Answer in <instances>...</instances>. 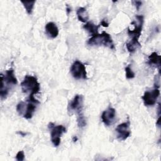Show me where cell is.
<instances>
[{
    "instance_id": "6da1fadb",
    "label": "cell",
    "mask_w": 161,
    "mask_h": 161,
    "mask_svg": "<svg viewBox=\"0 0 161 161\" xmlns=\"http://www.w3.org/2000/svg\"><path fill=\"white\" fill-rule=\"evenodd\" d=\"M1 87H0V97L1 99H6L8 95L9 91L13 86L17 84L18 80L14 75L13 68L7 70L4 74H1Z\"/></svg>"
},
{
    "instance_id": "7a4b0ae2",
    "label": "cell",
    "mask_w": 161,
    "mask_h": 161,
    "mask_svg": "<svg viewBox=\"0 0 161 161\" xmlns=\"http://www.w3.org/2000/svg\"><path fill=\"white\" fill-rule=\"evenodd\" d=\"M40 101L35 99L34 95H29L27 100L20 101L16 106V111L19 115H22L25 119H31L35 113L36 106Z\"/></svg>"
},
{
    "instance_id": "3957f363",
    "label": "cell",
    "mask_w": 161,
    "mask_h": 161,
    "mask_svg": "<svg viewBox=\"0 0 161 161\" xmlns=\"http://www.w3.org/2000/svg\"><path fill=\"white\" fill-rule=\"evenodd\" d=\"M87 45L90 46H101L108 47L110 49L115 48L113 41L111 35L106 31H103L101 33H97L92 36L87 42Z\"/></svg>"
},
{
    "instance_id": "277c9868",
    "label": "cell",
    "mask_w": 161,
    "mask_h": 161,
    "mask_svg": "<svg viewBox=\"0 0 161 161\" xmlns=\"http://www.w3.org/2000/svg\"><path fill=\"white\" fill-rule=\"evenodd\" d=\"M21 87L23 92L30 93V95H35L38 93L40 90V84L37 78L30 75H25L21 83Z\"/></svg>"
},
{
    "instance_id": "5b68a950",
    "label": "cell",
    "mask_w": 161,
    "mask_h": 161,
    "mask_svg": "<svg viewBox=\"0 0 161 161\" xmlns=\"http://www.w3.org/2000/svg\"><path fill=\"white\" fill-rule=\"evenodd\" d=\"M48 127L50 131L51 142L55 147H58L61 141V136L66 132V128L63 125H55L53 123H49Z\"/></svg>"
},
{
    "instance_id": "8992f818",
    "label": "cell",
    "mask_w": 161,
    "mask_h": 161,
    "mask_svg": "<svg viewBox=\"0 0 161 161\" xmlns=\"http://www.w3.org/2000/svg\"><path fill=\"white\" fill-rule=\"evenodd\" d=\"M70 73L75 79H87V72L84 64L79 60H75L70 67Z\"/></svg>"
},
{
    "instance_id": "52a82bcc",
    "label": "cell",
    "mask_w": 161,
    "mask_h": 161,
    "mask_svg": "<svg viewBox=\"0 0 161 161\" xmlns=\"http://www.w3.org/2000/svg\"><path fill=\"white\" fill-rule=\"evenodd\" d=\"M84 104V97L81 94H77L73 98L72 100L69 101L67 110L69 113H72L76 112L78 114L82 113Z\"/></svg>"
},
{
    "instance_id": "ba28073f",
    "label": "cell",
    "mask_w": 161,
    "mask_h": 161,
    "mask_svg": "<svg viewBox=\"0 0 161 161\" xmlns=\"http://www.w3.org/2000/svg\"><path fill=\"white\" fill-rule=\"evenodd\" d=\"M160 96V90L158 87H155V88L151 91H145L142 99L143 101V103L147 106H152L155 104L158 97Z\"/></svg>"
},
{
    "instance_id": "9c48e42d",
    "label": "cell",
    "mask_w": 161,
    "mask_h": 161,
    "mask_svg": "<svg viewBox=\"0 0 161 161\" xmlns=\"http://www.w3.org/2000/svg\"><path fill=\"white\" fill-rule=\"evenodd\" d=\"M135 18H136V20L131 23V24L134 25L135 28L133 30H130L128 28V34L129 35V36H131V38L134 37V38H139L141 35V33L142 30L144 18L142 15H136Z\"/></svg>"
},
{
    "instance_id": "30bf717a",
    "label": "cell",
    "mask_w": 161,
    "mask_h": 161,
    "mask_svg": "<svg viewBox=\"0 0 161 161\" xmlns=\"http://www.w3.org/2000/svg\"><path fill=\"white\" fill-rule=\"evenodd\" d=\"M130 121L128 120L117 126L115 131L117 133V138L119 140H125L130 136L131 131L130 130Z\"/></svg>"
},
{
    "instance_id": "8fae6325",
    "label": "cell",
    "mask_w": 161,
    "mask_h": 161,
    "mask_svg": "<svg viewBox=\"0 0 161 161\" xmlns=\"http://www.w3.org/2000/svg\"><path fill=\"white\" fill-rule=\"evenodd\" d=\"M116 114V113L115 109L109 107L107 109L103 112L101 114V119L105 125L110 126L114 123Z\"/></svg>"
},
{
    "instance_id": "7c38bea8",
    "label": "cell",
    "mask_w": 161,
    "mask_h": 161,
    "mask_svg": "<svg viewBox=\"0 0 161 161\" xmlns=\"http://www.w3.org/2000/svg\"><path fill=\"white\" fill-rule=\"evenodd\" d=\"M45 28V33L48 37L51 38H55L58 36L59 30L57 25L53 22H48L47 23Z\"/></svg>"
},
{
    "instance_id": "4fadbf2b",
    "label": "cell",
    "mask_w": 161,
    "mask_h": 161,
    "mask_svg": "<svg viewBox=\"0 0 161 161\" xmlns=\"http://www.w3.org/2000/svg\"><path fill=\"white\" fill-rule=\"evenodd\" d=\"M160 61H161V57L158 55V53L155 52H152L148 57V64L150 65H155L158 68L160 71Z\"/></svg>"
},
{
    "instance_id": "5bb4252c",
    "label": "cell",
    "mask_w": 161,
    "mask_h": 161,
    "mask_svg": "<svg viewBox=\"0 0 161 161\" xmlns=\"http://www.w3.org/2000/svg\"><path fill=\"white\" fill-rule=\"evenodd\" d=\"M139 38H131V40L126 43V47L128 50V51L130 53L134 52L138 47L141 46L140 43L138 41Z\"/></svg>"
},
{
    "instance_id": "9a60e30c",
    "label": "cell",
    "mask_w": 161,
    "mask_h": 161,
    "mask_svg": "<svg viewBox=\"0 0 161 161\" xmlns=\"http://www.w3.org/2000/svg\"><path fill=\"white\" fill-rule=\"evenodd\" d=\"M77 16L78 19L83 23H86L87 21L89 19V14L86 10V9L84 7H80L77 10Z\"/></svg>"
},
{
    "instance_id": "2e32d148",
    "label": "cell",
    "mask_w": 161,
    "mask_h": 161,
    "mask_svg": "<svg viewBox=\"0 0 161 161\" xmlns=\"http://www.w3.org/2000/svg\"><path fill=\"white\" fill-rule=\"evenodd\" d=\"M99 26H97L92 22H87L84 26L83 28L86 30L92 36L98 33V29Z\"/></svg>"
},
{
    "instance_id": "e0dca14e",
    "label": "cell",
    "mask_w": 161,
    "mask_h": 161,
    "mask_svg": "<svg viewBox=\"0 0 161 161\" xmlns=\"http://www.w3.org/2000/svg\"><path fill=\"white\" fill-rule=\"evenodd\" d=\"M21 3L23 4L26 13L28 14H31L34 8L35 1H21Z\"/></svg>"
},
{
    "instance_id": "ac0fdd59",
    "label": "cell",
    "mask_w": 161,
    "mask_h": 161,
    "mask_svg": "<svg viewBox=\"0 0 161 161\" xmlns=\"http://www.w3.org/2000/svg\"><path fill=\"white\" fill-rule=\"evenodd\" d=\"M77 124L79 127L82 128L86 125V118L83 114V113H81L80 114H78L77 117Z\"/></svg>"
},
{
    "instance_id": "d6986e66",
    "label": "cell",
    "mask_w": 161,
    "mask_h": 161,
    "mask_svg": "<svg viewBox=\"0 0 161 161\" xmlns=\"http://www.w3.org/2000/svg\"><path fill=\"white\" fill-rule=\"evenodd\" d=\"M125 73H126V77L128 79H131L135 77V73L133 72L132 69L129 65L125 67Z\"/></svg>"
},
{
    "instance_id": "ffe728a7",
    "label": "cell",
    "mask_w": 161,
    "mask_h": 161,
    "mask_svg": "<svg viewBox=\"0 0 161 161\" xmlns=\"http://www.w3.org/2000/svg\"><path fill=\"white\" fill-rule=\"evenodd\" d=\"M16 159L18 161H23L25 159V154H24V152L23 150L19 151L16 155Z\"/></svg>"
},
{
    "instance_id": "44dd1931",
    "label": "cell",
    "mask_w": 161,
    "mask_h": 161,
    "mask_svg": "<svg viewBox=\"0 0 161 161\" xmlns=\"http://www.w3.org/2000/svg\"><path fill=\"white\" fill-rule=\"evenodd\" d=\"M132 3H133V4L135 6L136 9H137V10H139V9H140V8L141 7L142 4V1H132Z\"/></svg>"
},
{
    "instance_id": "7402d4cb",
    "label": "cell",
    "mask_w": 161,
    "mask_h": 161,
    "mask_svg": "<svg viewBox=\"0 0 161 161\" xmlns=\"http://www.w3.org/2000/svg\"><path fill=\"white\" fill-rule=\"evenodd\" d=\"M101 25H102L104 27H108L109 26V24L104 20H102L101 22Z\"/></svg>"
},
{
    "instance_id": "603a6c76",
    "label": "cell",
    "mask_w": 161,
    "mask_h": 161,
    "mask_svg": "<svg viewBox=\"0 0 161 161\" xmlns=\"http://www.w3.org/2000/svg\"><path fill=\"white\" fill-rule=\"evenodd\" d=\"M66 12H67V15H69V13L71 12V8L68 4L66 5Z\"/></svg>"
},
{
    "instance_id": "cb8c5ba5",
    "label": "cell",
    "mask_w": 161,
    "mask_h": 161,
    "mask_svg": "<svg viewBox=\"0 0 161 161\" xmlns=\"http://www.w3.org/2000/svg\"><path fill=\"white\" fill-rule=\"evenodd\" d=\"M160 116H159L158 119H157V121L156 123V125L158 126H160Z\"/></svg>"
},
{
    "instance_id": "d4e9b609",
    "label": "cell",
    "mask_w": 161,
    "mask_h": 161,
    "mask_svg": "<svg viewBox=\"0 0 161 161\" xmlns=\"http://www.w3.org/2000/svg\"><path fill=\"white\" fill-rule=\"evenodd\" d=\"M18 133H19V134H21L22 136H25L26 135V133H23V132H21V131H20V132H18Z\"/></svg>"
}]
</instances>
